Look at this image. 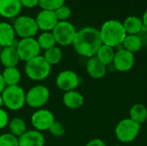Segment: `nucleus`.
Wrapping results in <instances>:
<instances>
[{
	"mask_svg": "<svg viewBox=\"0 0 147 146\" xmlns=\"http://www.w3.org/2000/svg\"><path fill=\"white\" fill-rule=\"evenodd\" d=\"M115 146H121V145H115Z\"/></svg>",
	"mask_w": 147,
	"mask_h": 146,
	"instance_id": "58836bf2",
	"label": "nucleus"
},
{
	"mask_svg": "<svg viewBox=\"0 0 147 146\" xmlns=\"http://www.w3.org/2000/svg\"><path fill=\"white\" fill-rule=\"evenodd\" d=\"M3 106L11 111H18L26 105V92L20 86H7L2 93Z\"/></svg>",
	"mask_w": 147,
	"mask_h": 146,
	"instance_id": "20e7f679",
	"label": "nucleus"
},
{
	"mask_svg": "<svg viewBox=\"0 0 147 146\" xmlns=\"http://www.w3.org/2000/svg\"><path fill=\"white\" fill-rule=\"evenodd\" d=\"M39 29L43 32H52L58 24L59 20L54 11L42 9L35 18Z\"/></svg>",
	"mask_w": 147,
	"mask_h": 146,
	"instance_id": "ddd939ff",
	"label": "nucleus"
},
{
	"mask_svg": "<svg viewBox=\"0 0 147 146\" xmlns=\"http://www.w3.org/2000/svg\"><path fill=\"white\" fill-rule=\"evenodd\" d=\"M20 61L16 46L3 47L0 53V62L4 68L16 67Z\"/></svg>",
	"mask_w": 147,
	"mask_h": 146,
	"instance_id": "a211bd4d",
	"label": "nucleus"
},
{
	"mask_svg": "<svg viewBox=\"0 0 147 146\" xmlns=\"http://www.w3.org/2000/svg\"><path fill=\"white\" fill-rule=\"evenodd\" d=\"M22 8L20 0H0V15L3 17L15 18L20 14Z\"/></svg>",
	"mask_w": 147,
	"mask_h": 146,
	"instance_id": "dca6fc26",
	"label": "nucleus"
},
{
	"mask_svg": "<svg viewBox=\"0 0 147 146\" xmlns=\"http://www.w3.org/2000/svg\"><path fill=\"white\" fill-rule=\"evenodd\" d=\"M122 24L127 34H138L145 28L142 20L138 16H129Z\"/></svg>",
	"mask_w": 147,
	"mask_h": 146,
	"instance_id": "4be33fe9",
	"label": "nucleus"
},
{
	"mask_svg": "<svg viewBox=\"0 0 147 146\" xmlns=\"http://www.w3.org/2000/svg\"><path fill=\"white\" fill-rule=\"evenodd\" d=\"M16 33L13 28V25L6 22H0V46L8 47V46H16Z\"/></svg>",
	"mask_w": 147,
	"mask_h": 146,
	"instance_id": "4468645a",
	"label": "nucleus"
},
{
	"mask_svg": "<svg viewBox=\"0 0 147 146\" xmlns=\"http://www.w3.org/2000/svg\"><path fill=\"white\" fill-rule=\"evenodd\" d=\"M8 127L9 133L17 138H20L28 131L26 121L20 117H16L12 120H9Z\"/></svg>",
	"mask_w": 147,
	"mask_h": 146,
	"instance_id": "b1692460",
	"label": "nucleus"
},
{
	"mask_svg": "<svg viewBox=\"0 0 147 146\" xmlns=\"http://www.w3.org/2000/svg\"><path fill=\"white\" fill-rule=\"evenodd\" d=\"M142 22H143V24L144 26L147 28V9L146 10V12L144 13L143 15V18H142Z\"/></svg>",
	"mask_w": 147,
	"mask_h": 146,
	"instance_id": "c9c22d12",
	"label": "nucleus"
},
{
	"mask_svg": "<svg viewBox=\"0 0 147 146\" xmlns=\"http://www.w3.org/2000/svg\"><path fill=\"white\" fill-rule=\"evenodd\" d=\"M99 31L102 44L113 48L121 45L127 35L123 24L117 20L105 22Z\"/></svg>",
	"mask_w": 147,
	"mask_h": 146,
	"instance_id": "f03ea898",
	"label": "nucleus"
},
{
	"mask_svg": "<svg viewBox=\"0 0 147 146\" xmlns=\"http://www.w3.org/2000/svg\"><path fill=\"white\" fill-rule=\"evenodd\" d=\"M50 99V90L43 84H36L26 92V105L34 109L43 108Z\"/></svg>",
	"mask_w": 147,
	"mask_h": 146,
	"instance_id": "423d86ee",
	"label": "nucleus"
},
{
	"mask_svg": "<svg viewBox=\"0 0 147 146\" xmlns=\"http://www.w3.org/2000/svg\"><path fill=\"white\" fill-rule=\"evenodd\" d=\"M140 128L141 125L136 123L130 118H126L118 122L115 126V133L120 142L127 144L136 139L140 132Z\"/></svg>",
	"mask_w": 147,
	"mask_h": 146,
	"instance_id": "39448f33",
	"label": "nucleus"
},
{
	"mask_svg": "<svg viewBox=\"0 0 147 146\" xmlns=\"http://www.w3.org/2000/svg\"><path fill=\"white\" fill-rule=\"evenodd\" d=\"M86 71L90 77L94 79H101L104 77L107 73V66L94 56L88 59L86 63Z\"/></svg>",
	"mask_w": 147,
	"mask_h": 146,
	"instance_id": "f3484780",
	"label": "nucleus"
},
{
	"mask_svg": "<svg viewBox=\"0 0 147 146\" xmlns=\"http://www.w3.org/2000/svg\"><path fill=\"white\" fill-rule=\"evenodd\" d=\"M16 49L20 60L25 63L40 55V52L41 51L37 40L34 38L21 39V40L16 43Z\"/></svg>",
	"mask_w": 147,
	"mask_h": 146,
	"instance_id": "1a4fd4ad",
	"label": "nucleus"
},
{
	"mask_svg": "<svg viewBox=\"0 0 147 146\" xmlns=\"http://www.w3.org/2000/svg\"><path fill=\"white\" fill-rule=\"evenodd\" d=\"M55 120H56L53 113L46 108L36 109L30 118L32 126L34 130L39 132L48 131Z\"/></svg>",
	"mask_w": 147,
	"mask_h": 146,
	"instance_id": "9d476101",
	"label": "nucleus"
},
{
	"mask_svg": "<svg viewBox=\"0 0 147 146\" xmlns=\"http://www.w3.org/2000/svg\"><path fill=\"white\" fill-rule=\"evenodd\" d=\"M9 122V114L3 108H0V130L8 126Z\"/></svg>",
	"mask_w": 147,
	"mask_h": 146,
	"instance_id": "2f4dec72",
	"label": "nucleus"
},
{
	"mask_svg": "<svg viewBox=\"0 0 147 146\" xmlns=\"http://www.w3.org/2000/svg\"><path fill=\"white\" fill-rule=\"evenodd\" d=\"M55 14H56V16L59 20V22H65V21H67V19L70 17L71 15V9L66 6V5H63L61 7H59V9H57L55 11Z\"/></svg>",
	"mask_w": 147,
	"mask_h": 146,
	"instance_id": "7c9ffc66",
	"label": "nucleus"
},
{
	"mask_svg": "<svg viewBox=\"0 0 147 146\" xmlns=\"http://www.w3.org/2000/svg\"><path fill=\"white\" fill-rule=\"evenodd\" d=\"M49 133L56 138H60L62 137L65 133V128L64 126V125L60 122V121H57L55 120L54 123L51 126V127L49 128Z\"/></svg>",
	"mask_w": 147,
	"mask_h": 146,
	"instance_id": "c756f323",
	"label": "nucleus"
},
{
	"mask_svg": "<svg viewBox=\"0 0 147 146\" xmlns=\"http://www.w3.org/2000/svg\"><path fill=\"white\" fill-rule=\"evenodd\" d=\"M102 45L100 31L93 27H85L78 31L72 44L78 54L88 59L96 56Z\"/></svg>",
	"mask_w": 147,
	"mask_h": 146,
	"instance_id": "f257e3e1",
	"label": "nucleus"
},
{
	"mask_svg": "<svg viewBox=\"0 0 147 146\" xmlns=\"http://www.w3.org/2000/svg\"><path fill=\"white\" fill-rule=\"evenodd\" d=\"M115 52L114 51V48L106 45H102V46L98 49L96 57L107 67L113 64L114 58H115Z\"/></svg>",
	"mask_w": 147,
	"mask_h": 146,
	"instance_id": "5701e85b",
	"label": "nucleus"
},
{
	"mask_svg": "<svg viewBox=\"0 0 147 146\" xmlns=\"http://www.w3.org/2000/svg\"><path fill=\"white\" fill-rule=\"evenodd\" d=\"M134 62L135 58L134 53L124 48H121L115 52L112 65H114V67L116 71L121 72H127L134 67Z\"/></svg>",
	"mask_w": 147,
	"mask_h": 146,
	"instance_id": "f8f14e48",
	"label": "nucleus"
},
{
	"mask_svg": "<svg viewBox=\"0 0 147 146\" xmlns=\"http://www.w3.org/2000/svg\"><path fill=\"white\" fill-rule=\"evenodd\" d=\"M40 50L47 51L56 46V41L52 32H43L36 39Z\"/></svg>",
	"mask_w": 147,
	"mask_h": 146,
	"instance_id": "bb28decb",
	"label": "nucleus"
},
{
	"mask_svg": "<svg viewBox=\"0 0 147 146\" xmlns=\"http://www.w3.org/2000/svg\"><path fill=\"white\" fill-rule=\"evenodd\" d=\"M63 103L64 105L70 109H77L81 108L84 103V96L75 90H71L68 92H65L63 96Z\"/></svg>",
	"mask_w": 147,
	"mask_h": 146,
	"instance_id": "6ab92c4d",
	"label": "nucleus"
},
{
	"mask_svg": "<svg viewBox=\"0 0 147 146\" xmlns=\"http://www.w3.org/2000/svg\"><path fill=\"white\" fill-rule=\"evenodd\" d=\"M77 32L74 25L67 21L59 22L52 31L56 43L63 46L73 44Z\"/></svg>",
	"mask_w": 147,
	"mask_h": 146,
	"instance_id": "6e6552de",
	"label": "nucleus"
},
{
	"mask_svg": "<svg viewBox=\"0 0 147 146\" xmlns=\"http://www.w3.org/2000/svg\"><path fill=\"white\" fill-rule=\"evenodd\" d=\"M124 49L134 53L139 52L142 47V40L137 34H127L122 43Z\"/></svg>",
	"mask_w": 147,
	"mask_h": 146,
	"instance_id": "393cba45",
	"label": "nucleus"
},
{
	"mask_svg": "<svg viewBox=\"0 0 147 146\" xmlns=\"http://www.w3.org/2000/svg\"><path fill=\"white\" fill-rule=\"evenodd\" d=\"M0 146H19V139L10 133L0 135Z\"/></svg>",
	"mask_w": 147,
	"mask_h": 146,
	"instance_id": "c85d7f7f",
	"label": "nucleus"
},
{
	"mask_svg": "<svg viewBox=\"0 0 147 146\" xmlns=\"http://www.w3.org/2000/svg\"><path fill=\"white\" fill-rule=\"evenodd\" d=\"M85 146H107V145L101 139H93L90 141H89Z\"/></svg>",
	"mask_w": 147,
	"mask_h": 146,
	"instance_id": "72a5a7b5",
	"label": "nucleus"
},
{
	"mask_svg": "<svg viewBox=\"0 0 147 146\" xmlns=\"http://www.w3.org/2000/svg\"><path fill=\"white\" fill-rule=\"evenodd\" d=\"M24 71L29 79L35 82H40L50 76L52 66L47 62L43 55H39L25 63Z\"/></svg>",
	"mask_w": 147,
	"mask_h": 146,
	"instance_id": "7ed1b4c3",
	"label": "nucleus"
},
{
	"mask_svg": "<svg viewBox=\"0 0 147 146\" xmlns=\"http://www.w3.org/2000/svg\"><path fill=\"white\" fill-rule=\"evenodd\" d=\"M43 57L47 60V62L51 66H53V65H58L59 63H60V61L63 59V52L59 46H55L45 51Z\"/></svg>",
	"mask_w": 147,
	"mask_h": 146,
	"instance_id": "a878e982",
	"label": "nucleus"
},
{
	"mask_svg": "<svg viewBox=\"0 0 147 146\" xmlns=\"http://www.w3.org/2000/svg\"><path fill=\"white\" fill-rule=\"evenodd\" d=\"M55 83L60 90L68 92L75 90L80 85V77L71 70H64L57 75Z\"/></svg>",
	"mask_w": 147,
	"mask_h": 146,
	"instance_id": "9b49d317",
	"label": "nucleus"
},
{
	"mask_svg": "<svg viewBox=\"0 0 147 146\" xmlns=\"http://www.w3.org/2000/svg\"><path fill=\"white\" fill-rule=\"evenodd\" d=\"M129 118L136 123L142 125L147 120V108L141 103L133 105L129 111Z\"/></svg>",
	"mask_w": 147,
	"mask_h": 146,
	"instance_id": "412c9836",
	"label": "nucleus"
},
{
	"mask_svg": "<svg viewBox=\"0 0 147 146\" xmlns=\"http://www.w3.org/2000/svg\"><path fill=\"white\" fill-rule=\"evenodd\" d=\"M65 0H40L39 5L42 9L55 11L59 7L65 5Z\"/></svg>",
	"mask_w": 147,
	"mask_h": 146,
	"instance_id": "cd10ccee",
	"label": "nucleus"
},
{
	"mask_svg": "<svg viewBox=\"0 0 147 146\" xmlns=\"http://www.w3.org/2000/svg\"><path fill=\"white\" fill-rule=\"evenodd\" d=\"M39 1L40 0H20L22 6L26 8L36 7L37 5H39Z\"/></svg>",
	"mask_w": 147,
	"mask_h": 146,
	"instance_id": "473e14b6",
	"label": "nucleus"
},
{
	"mask_svg": "<svg viewBox=\"0 0 147 146\" xmlns=\"http://www.w3.org/2000/svg\"><path fill=\"white\" fill-rule=\"evenodd\" d=\"M6 88V84L4 83V80L3 78L2 73H0V94L3 93V91L4 90V89Z\"/></svg>",
	"mask_w": 147,
	"mask_h": 146,
	"instance_id": "f704fd0d",
	"label": "nucleus"
},
{
	"mask_svg": "<svg viewBox=\"0 0 147 146\" xmlns=\"http://www.w3.org/2000/svg\"><path fill=\"white\" fill-rule=\"evenodd\" d=\"M19 139V146H45V137L41 132L28 130Z\"/></svg>",
	"mask_w": 147,
	"mask_h": 146,
	"instance_id": "2eb2a0df",
	"label": "nucleus"
},
{
	"mask_svg": "<svg viewBox=\"0 0 147 146\" xmlns=\"http://www.w3.org/2000/svg\"><path fill=\"white\" fill-rule=\"evenodd\" d=\"M2 49H3V47H1V46H0V53H1V51H2Z\"/></svg>",
	"mask_w": 147,
	"mask_h": 146,
	"instance_id": "4c0bfd02",
	"label": "nucleus"
},
{
	"mask_svg": "<svg viewBox=\"0 0 147 146\" xmlns=\"http://www.w3.org/2000/svg\"><path fill=\"white\" fill-rule=\"evenodd\" d=\"M13 28L16 34L22 39L34 38L39 30L35 18L29 15L17 16L14 22Z\"/></svg>",
	"mask_w": 147,
	"mask_h": 146,
	"instance_id": "0eeeda50",
	"label": "nucleus"
},
{
	"mask_svg": "<svg viewBox=\"0 0 147 146\" xmlns=\"http://www.w3.org/2000/svg\"><path fill=\"white\" fill-rule=\"evenodd\" d=\"M2 76L6 84V87L19 85L22 79L21 72L16 67L4 68L2 72Z\"/></svg>",
	"mask_w": 147,
	"mask_h": 146,
	"instance_id": "aec40b11",
	"label": "nucleus"
},
{
	"mask_svg": "<svg viewBox=\"0 0 147 146\" xmlns=\"http://www.w3.org/2000/svg\"><path fill=\"white\" fill-rule=\"evenodd\" d=\"M3 100L2 97V94H0V108H3Z\"/></svg>",
	"mask_w": 147,
	"mask_h": 146,
	"instance_id": "e433bc0d",
	"label": "nucleus"
}]
</instances>
